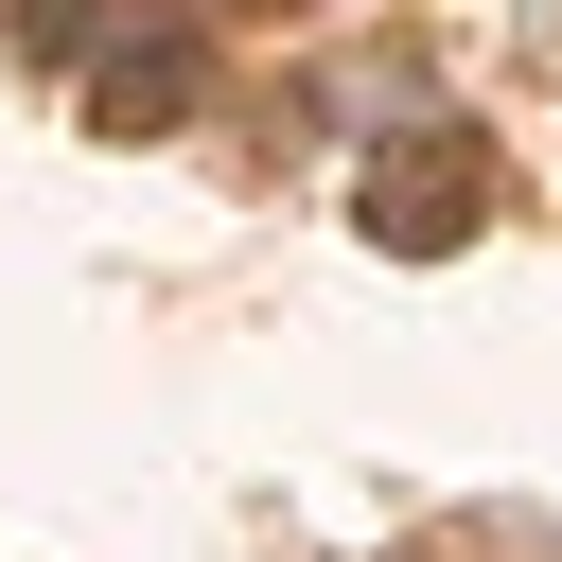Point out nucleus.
I'll list each match as a JSON object with an SVG mask.
<instances>
[{
    "label": "nucleus",
    "mask_w": 562,
    "mask_h": 562,
    "mask_svg": "<svg viewBox=\"0 0 562 562\" xmlns=\"http://www.w3.org/2000/svg\"><path fill=\"white\" fill-rule=\"evenodd\" d=\"M263 18H299V0H263Z\"/></svg>",
    "instance_id": "20e7f679"
},
{
    "label": "nucleus",
    "mask_w": 562,
    "mask_h": 562,
    "mask_svg": "<svg viewBox=\"0 0 562 562\" xmlns=\"http://www.w3.org/2000/svg\"><path fill=\"white\" fill-rule=\"evenodd\" d=\"M351 228H369L386 263H422V246H474V228H492V158H474V123H404V140L369 158Z\"/></svg>",
    "instance_id": "f257e3e1"
},
{
    "label": "nucleus",
    "mask_w": 562,
    "mask_h": 562,
    "mask_svg": "<svg viewBox=\"0 0 562 562\" xmlns=\"http://www.w3.org/2000/svg\"><path fill=\"white\" fill-rule=\"evenodd\" d=\"M88 18H123V0H18V35H35V53H88Z\"/></svg>",
    "instance_id": "7ed1b4c3"
},
{
    "label": "nucleus",
    "mask_w": 562,
    "mask_h": 562,
    "mask_svg": "<svg viewBox=\"0 0 562 562\" xmlns=\"http://www.w3.org/2000/svg\"><path fill=\"white\" fill-rule=\"evenodd\" d=\"M193 105H211V53H193V35H123V53L88 70V123H105V140H158V123H193Z\"/></svg>",
    "instance_id": "f03ea898"
}]
</instances>
